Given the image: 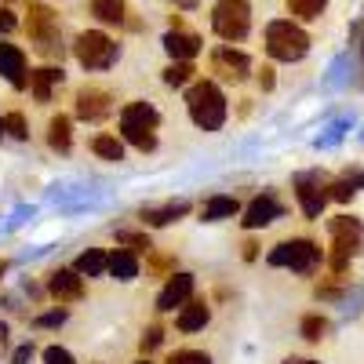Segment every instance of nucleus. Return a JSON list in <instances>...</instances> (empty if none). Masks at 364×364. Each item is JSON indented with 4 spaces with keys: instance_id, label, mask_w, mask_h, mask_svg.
<instances>
[{
    "instance_id": "nucleus-14",
    "label": "nucleus",
    "mask_w": 364,
    "mask_h": 364,
    "mask_svg": "<svg viewBox=\"0 0 364 364\" xmlns=\"http://www.w3.org/2000/svg\"><path fill=\"white\" fill-rule=\"evenodd\" d=\"M48 291L58 299V302H77L84 295V281L77 269H55L51 281H48Z\"/></svg>"
},
{
    "instance_id": "nucleus-26",
    "label": "nucleus",
    "mask_w": 364,
    "mask_h": 364,
    "mask_svg": "<svg viewBox=\"0 0 364 364\" xmlns=\"http://www.w3.org/2000/svg\"><path fill=\"white\" fill-rule=\"evenodd\" d=\"M302 339L306 343H321L324 339V331H328V321L321 317V314H310V317H302Z\"/></svg>"
},
{
    "instance_id": "nucleus-8",
    "label": "nucleus",
    "mask_w": 364,
    "mask_h": 364,
    "mask_svg": "<svg viewBox=\"0 0 364 364\" xmlns=\"http://www.w3.org/2000/svg\"><path fill=\"white\" fill-rule=\"evenodd\" d=\"M331 186L317 175V171H302V175H295V197H299V208H302V215L306 219H317L321 211H324V204H328V193Z\"/></svg>"
},
{
    "instance_id": "nucleus-31",
    "label": "nucleus",
    "mask_w": 364,
    "mask_h": 364,
    "mask_svg": "<svg viewBox=\"0 0 364 364\" xmlns=\"http://www.w3.org/2000/svg\"><path fill=\"white\" fill-rule=\"evenodd\" d=\"M44 364H73V353L63 346H48L44 350Z\"/></svg>"
},
{
    "instance_id": "nucleus-23",
    "label": "nucleus",
    "mask_w": 364,
    "mask_h": 364,
    "mask_svg": "<svg viewBox=\"0 0 364 364\" xmlns=\"http://www.w3.org/2000/svg\"><path fill=\"white\" fill-rule=\"evenodd\" d=\"M208 306L204 302H186L182 306V314H178V331H200L204 324H208Z\"/></svg>"
},
{
    "instance_id": "nucleus-27",
    "label": "nucleus",
    "mask_w": 364,
    "mask_h": 364,
    "mask_svg": "<svg viewBox=\"0 0 364 364\" xmlns=\"http://www.w3.org/2000/svg\"><path fill=\"white\" fill-rule=\"evenodd\" d=\"M324 4H328V0H288V11L295 18H317L324 11Z\"/></svg>"
},
{
    "instance_id": "nucleus-13",
    "label": "nucleus",
    "mask_w": 364,
    "mask_h": 364,
    "mask_svg": "<svg viewBox=\"0 0 364 364\" xmlns=\"http://www.w3.org/2000/svg\"><path fill=\"white\" fill-rule=\"evenodd\" d=\"M109 113V91L102 87H80L77 91V117L80 120H102Z\"/></svg>"
},
{
    "instance_id": "nucleus-6",
    "label": "nucleus",
    "mask_w": 364,
    "mask_h": 364,
    "mask_svg": "<svg viewBox=\"0 0 364 364\" xmlns=\"http://www.w3.org/2000/svg\"><path fill=\"white\" fill-rule=\"evenodd\" d=\"M73 55H77V63L84 70H109L117 63L120 48H117V41H109L106 33H99V29H87V33L77 37Z\"/></svg>"
},
{
    "instance_id": "nucleus-10",
    "label": "nucleus",
    "mask_w": 364,
    "mask_h": 364,
    "mask_svg": "<svg viewBox=\"0 0 364 364\" xmlns=\"http://www.w3.org/2000/svg\"><path fill=\"white\" fill-rule=\"evenodd\" d=\"M248 70H252V58H248L245 51L219 48L215 55H211V73H219L223 80H233V84H240V80L248 77Z\"/></svg>"
},
{
    "instance_id": "nucleus-16",
    "label": "nucleus",
    "mask_w": 364,
    "mask_h": 364,
    "mask_svg": "<svg viewBox=\"0 0 364 364\" xmlns=\"http://www.w3.org/2000/svg\"><path fill=\"white\" fill-rule=\"evenodd\" d=\"M164 48L171 58H182V63H190V58L200 51V37L197 33H186V29H171L164 37Z\"/></svg>"
},
{
    "instance_id": "nucleus-39",
    "label": "nucleus",
    "mask_w": 364,
    "mask_h": 364,
    "mask_svg": "<svg viewBox=\"0 0 364 364\" xmlns=\"http://www.w3.org/2000/svg\"><path fill=\"white\" fill-rule=\"evenodd\" d=\"M284 364H317V360H302V357H288Z\"/></svg>"
},
{
    "instance_id": "nucleus-33",
    "label": "nucleus",
    "mask_w": 364,
    "mask_h": 364,
    "mask_svg": "<svg viewBox=\"0 0 364 364\" xmlns=\"http://www.w3.org/2000/svg\"><path fill=\"white\" fill-rule=\"evenodd\" d=\"M357 190H353V178H339V182H331V197L336 200H350Z\"/></svg>"
},
{
    "instance_id": "nucleus-24",
    "label": "nucleus",
    "mask_w": 364,
    "mask_h": 364,
    "mask_svg": "<svg viewBox=\"0 0 364 364\" xmlns=\"http://www.w3.org/2000/svg\"><path fill=\"white\" fill-rule=\"evenodd\" d=\"M237 211H240V204H237L233 197H211V200L204 204L200 215H204L208 223H219V219H233Z\"/></svg>"
},
{
    "instance_id": "nucleus-3",
    "label": "nucleus",
    "mask_w": 364,
    "mask_h": 364,
    "mask_svg": "<svg viewBox=\"0 0 364 364\" xmlns=\"http://www.w3.org/2000/svg\"><path fill=\"white\" fill-rule=\"evenodd\" d=\"M266 51L273 58H281V63H299V58L310 51V37H306V29H299L295 22L277 18V22L266 26Z\"/></svg>"
},
{
    "instance_id": "nucleus-34",
    "label": "nucleus",
    "mask_w": 364,
    "mask_h": 364,
    "mask_svg": "<svg viewBox=\"0 0 364 364\" xmlns=\"http://www.w3.org/2000/svg\"><path fill=\"white\" fill-rule=\"evenodd\" d=\"M161 339H164V331H161V328L154 324V328H149L146 336H142V353H149V350H157V346H161Z\"/></svg>"
},
{
    "instance_id": "nucleus-29",
    "label": "nucleus",
    "mask_w": 364,
    "mask_h": 364,
    "mask_svg": "<svg viewBox=\"0 0 364 364\" xmlns=\"http://www.w3.org/2000/svg\"><path fill=\"white\" fill-rule=\"evenodd\" d=\"M168 364H211V357L204 350H175Z\"/></svg>"
},
{
    "instance_id": "nucleus-36",
    "label": "nucleus",
    "mask_w": 364,
    "mask_h": 364,
    "mask_svg": "<svg viewBox=\"0 0 364 364\" xmlns=\"http://www.w3.org/2000/svg\"><path fill=\"white\" fill-rule=\"evenodd\" d=\"M11 29H15V15L8 8H0V33H11Z\"/></svg>"
},
{
    "instance_id": "nucleus-37",
    "label": "nucleus",
    "mask_w": 364,
    "mask_h": 364,
    "mask_svg": "<svg viewBox=\"0 0 364 364\" xmlns=\"http://www.w3.org/2000/svg\"><path fill=\"white\" fill-rule=\"evenodd\" d=\"M29 357H33V346H22V350H15V357H11V360H15V364H26Z\"/></svg>"
},
{
    "instance_id": "nucleus-35",
    "label": "nucleus",
    "mask_w": 364,
    "mask_h": 364,
    "mask_svg": "<svg viewBox=\"0 0 364 364\" xmlns=\"http://www.w3.org/2000/svg\"><path fill=\"white\" fill-rule=\"evenodd\" d=\"M63 321H66V310H55V314L37 317V324H41V328H55V324H63Z\"/></svg>"
},
{
    "instance_id": "nucleus-5",
    "label": "nucleus",
    "mask_w": 364,
    "mask_h": 364,
    "mask_svg": "<svg viewBox=\"0 0 364 364\" xmlns=\"http://www.w3.org/2000/svg\"><path fill=\"white\" fill-rule=\"evenodd\" d=\"M328 230H331V237H336V252H331V269H336V277H343L346 273V266H350V259L360 252V240H364V226L357 223V219H346V215H339V219H331L328 223Z\"/></svg>"
},
{
    "instance_id": "nucleus-25",
    "label": "nucleus",
    "mask_w": 364,
    "mask_h": 364,
    "mask_svg": "<svg viewBox=\"0 0 364 364\" xmlns=\"http://www.w3.org/2000/svg\"><path fill=\"white\" fill-rule=\"evenodd\" d=\"M91 149H95L102 161H124V146H120V139H113V135H95Z\"/></svg>"
},
{
    "instance_id": "nucleus-30",
    "label": "nucleus",
    "mask_w": 364,
    "mask_h": 364,
    "mask_svg": "<svg viewBox=\"0 0 364 364\" xmlns=\"http://www.w3.org/2000/svg\"><path fill=\"white\" fill-rule=\"evenodd\" d=\"M4 132H8L11 139H26V135H29L26 117H22V113H8V117H4Z\"/></svg>"
},
{
    "instance_id": "nucleus-28",
    "label": "nucleus",
    "mask_w": 364,
    "mask_h": 364,
    "mask_svg": "<svg viewBox=\"0 0 364 364\" xmlns=\"http://www.w3.org/2000/svg\"><path fill=\"white\" fill-rule=\"evenodd\" d=\"M190 77H193V66H190V63H182V58H175V63L164 70V80H168L171 87H182Z\"/></svg>"
},
{
    "instance_id": "nucleus-38",
    "label": "nucleus",
    "mask_w": 364,
    "mask_h": 364,
    "mask_svg": "<svg viewBox=\"0 0 364 364\" xmlns=\"http://www.w3.org/2000/svg\"><path fill=\"white\" fill-rule=\"evenodd\" d=\"M259 84H262L266 91L273 87V70H269V66H262V73H259Z\"/></svg>"
},
{
    "instance_id": "nucleus-4",
    "label": "nucleus",
    "mask_w": 364,
    "mask_h": 364,
    "mask_svg": "<svg viewBox=\"0 0 364 364\" xmlns=\"http://www.w3.org/2000/svg\"><path fill=\"white\" fill-rule=\"evenodd\" d=\"M321 248L314 245V240L306 237H295V240H284V245H277L269 252V266L277 269H295V273H314L321 266Z\"/></svg>"
},
{
    "instance_id": "nucleus-1",
    "label": "nucleus",
    "mask_w": 364,
    "mask_h": 364,
    "mask_svg": "<svg viewBox=\"0 0 364 364\" xmlns=\"http://www.w3.org/2000/svg\"><path fill=\"white\" fill-rule=\"evenodd\" d=\"M186 109L193 117V124L204 132H219L226 124V95L211 80H197L186 91Z\"/></svg>"
},
{
    "instance_id": "nucleus-9",
    "label": "nucleus",
    "mask_w": 364,
    "mask_h": 364,
    "mask_svg": "<svg viewBox=\"0 0 364 364\" xmlns=\"http://www.w3.org/2000/svg\"><path fill=\"white\" fill-rule=\"evenodd\" d=\"M29 37L37 41V48L44 55H58V26H55L51 11L41 4H29Z\"/></svg>"
},
{
    "instance_id": "nucleus-12",
    "label": "nucleus",
    "mask_w": 364,
    "mask_h": 364,
    "mask_svg": "<svg viewBox=\"0 0 364 364\" xmlns=\"http://www.w3.org/2000/svg\"><path fill=\"white\" fill-rule=\"evenodd\" d=\"M193 295V277L190 273H171V281L164 284V291L157 295V310H175V306H186Z\"/></svg>"
},
{
    "instance_id": "nucleus-40",
    "label": "nucleus",
    "mask_w": 364,
    "mask_h": 364,
    "mask_svg": "<svg viewBox=\"0 0 364 364\" xmlns=\"http://www.w3.org/2000/svg\"><path fill=\"white\" fill-rule=\"evenodd\" d=\"M0 132H4V120H0Z\"/></svg>"
},
{
    "instance_id": "nucleus-20",
    "label": "nucleus",
    "mask_w": 364,
    "mask_h": 364,
    "mask_svg": "<svg viewBox=\"0 0 364 364\" xmlns=\"http://www.w3.org/2000/svg\"><path fill=\"white\" fill-rule=\"evenodd\" d=\"M80 277H102V273L109 269V255H102L99 248H87L80 259H77V266H73Z\"/></svg>"
},
{
    "instance_id": "nucleus-42",
    "label": "nucleus",
    "mask_w": 364,
    "mask_h": 364,
    "mask_svg": "<svg viewBox=\"0 0 364 364\" xmlns=\"http://www.w3.org/2000/svg\"><path fill=\"white\" fill-rule=\"evenodd\" d=\"M139 364H149V360H139Z\"/></svg>"
},
{
    "instance_id": "nucleus-2",
    "label": "nucleus",
    "mask_w": 364,
    "mask_h": 364,
    "mask_svg": "<svg viewBox=\"0 0 364 364\" xmlns=\"http://www.w3.org/2000/svg\"><path fill=\"white\" fill-rule=\"evenodd\" d=\"M157 124H161V113L149 102H128L124 109H120V132H124V139L132 146H139L142 154L157 146V135H154Z\"/></svg>"
},
{
    "instance_id": "nucleus-21",
    "label": "nucleus",
    "mask_w": 364,
    "mask_h": 364,
    "mask_svg": "<svg viewBox=\"0 0 364 364\" xmlns=\"http://www.w3.org/2000/svg\"><path fill=\"white\" fill-rule=\"evenodd\" d=\"M109 273H113L117 281H135V277H139V259H135L132 252L120 248V252L109 255Z\"/></svg>"
},
{
    "instance_id": "nucleus-32",
    "label": "nucleus",
    "mask_w": 364,
    "mask_h": 364,
    "mask_svg": "<svg viewBox=\"0 0 364 364\" xmlns=\"http://www.w3.org/2000/svg\"><path fill=\"white\" fill-rule=\"evenodd\" d=\"M117 240H120V245H128V248H139V252H149V237H146V233H120Z\"/></svg>"
},
{
    "instance_id": "nucleus-41",
    "label": "nucleus",
    "mask_w": 364,
    "mask_h": 364,
    "mask_svg": "<svg viewBox=\"0 0 364 364\" xmlns=\"http://www.w3.org/2000/svg\"><path fill=\"white\" fill-rule=\"evenodd\" d=\"M0 273H4V262H0Z\"/></svg>"
},
{
    "instance_id": "nucleus-15",
    "label": "nucleus",
    "mask_w": 364,
    "mask_h": 364,
    "mask_svg": "<svg viewBox=\"0 0 364 364\" xmlns=\"http://www.w3.org/2000/svg\"><path fill=\"white\" fill-rule=\"evenodd\" d=\"M281 204L277 200H273V197H255L248 208H245V219H240V223H245V230H262V226H269L273 219H281Z\"/></svg>"
},
{
    "instance_id": "nucleus-11",
    "label": "nucleus",
    "mask_w": 364,
    "mask_h": 364,
    "mask_svg": "<svg viewBox=\"0 0 364 364\" xmlns=\"http://www.w3.org/2000/svg\"><path fill=\"white\" fill-rule=\"evenodd\" d=\"M0 77L11 87H29V73H26V55L15 44H0Z\"/></svg>"
},
{
    "instance_id": "nucleus-19",
    "label": "nucleus",
    "mask_w": 364,
    "mask_h": 364,
    "mask_svg": "<svg viewBox=\"0 0 364 364\" xmlns=\"http://www.w3.org/2000/svg\"><path fill=\"white\" fill-rule=\"evenodd\" d=\"M186 211H190L186 200H171V204H161V208H146V211H142V219H146L149 226H168V223L182 219Z\"/></svg>"
},
{
    "instance_id": "nucleus-17",
    "label": "nucleus",
    "mask_w": 364,
    "mask_h": 364,
    "mask_svg": "<svg viewBox=\"0 0 364 364\" xmlns=\"http://www.w3.org/2000/svg\"><path fill=\"white\" fill-rule=\"evenodd\" d=\"M55 84H63V70H55V66H44V70L29 73V91H33L37 102H51V87Z\"/></svg>"
},
{
    "instance_id": "nucleus-22",
    "label": "nucleus",
    "mask_w": 364,
    "mask_h": 364,
    "mask_svg": "<svg viewBox=\"0 0 364 364\" xmlns=\"http://www.w3.org/2000/svg\"><path fill=\"white\" fill-rule=\"evenodd\" d=\"M124 11H128L124 0H91V15L102 18V22H109V26L128 22V18H124Z\"/></svg>"
},
{
    "instance_id": "nucleus-18",
    "label": "nucleus",
    "mask_w": 364,
    "mask_h": 364,
    "mask_svg": "<svg viewBox=\"0 0 364 364\" xmlns=\"http://www.w3.org/2000/svg\"><path fill=\"white\" fill-rule=\"evenodd\" d=\"M48 146L58 149V154H70V146H73V124H70L66 113L51 117V124H48Z\"/></svg>"
},
{
    "instance_id": "nucleus-7",
    "label": "nucleus",
    "mask_w": 364,
    "mask_h": 364,
    "mask_svg": "<svg viewBox=\"0 0 364 364\" xmlns=\"http://www.w3.org/2000/svg\"><path fill=\"white\" fill-rule=\"evenodd\" d=\"M211 26L223 41H240L252 26V8L248 0H219L215 11H211Z\"/></svg>"
}]
</instances>
